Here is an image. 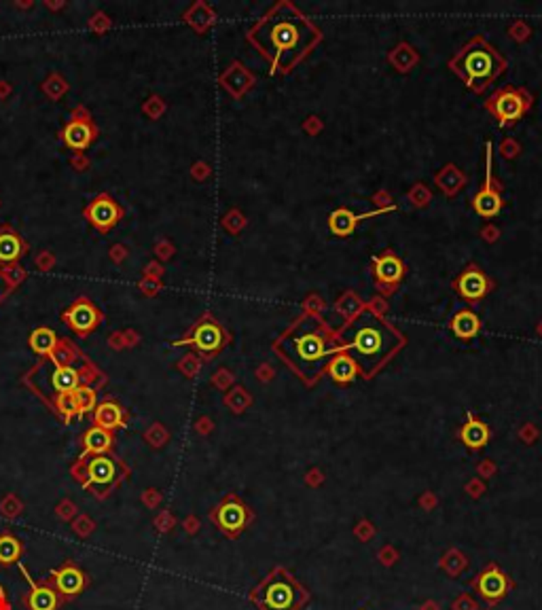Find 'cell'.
I'll return each mask as SVG.
<instances>
[{
	"label": "cell",
	"instance_id": "3",
	"mask_svg": "<svg viewBox=\"0 0 542 610\" xmlns=\"http://www.w3.org/2000/svg\"><path fill=\"white\" fill-rule=\"evenodd\" d=\"M273 350L280 352L297 375L314 384L337 352V335L314 314H303L277 337Z\"/></svg>",
	"mask_w": 542,
	"mask_h": 610
},
{
	"label": "cell",
	"instance_id": "25",
	"mask_svg": "<svg viewBox=\"0 0 542 610\" xmlns=\"http://www.w3.org/2000/svg\"><path fill=\"white\" fill-rule=\"evenodd\" d=\"M64 140H66V145L68 147H72V149H77V151H83V149H87L89 147V143H92V130H89V126L87 123H70L66 130H64Z\"/></svg>",
	"mask_w": 542,
	"mask_h": 610
},
{
	"label": "cell",
	"instance_id": "23",
	"mask_svg": "<svg viewBox=\"0 0 542 610\" xmlns=\"http://www.w3.org/2000/svg\"><path fill=\"white\" fill-rule=\"evenodd\" d=\"M96 424L104 431H113L119 428L123 424V411L117 403H102L96 409Z\"/></svg>",
	"mask_w": 542,
	"mask_h": 610
},
{
	"label": "cell",
	"instance_id": "22",
	"mask_svg": "<svg viewBox=\"0 0 542 610\" xmlns=\"http://www.w3.org/2000/svg\"><path fill=\"white\" fill-rule=\"evenodd\" d=\"M111 443H113L111 431H104V428H100V426L89 428V431L85 433V437H83V448H85L87 454H98V456H102L104 452H109Z\"/></svg>",
	"mask_w": 542,
	"mask_h": 610
},
{
	"label": "cell",
	"instance_id": "16",
	"mask_svg": "<svg viewBox=\"0 0 542 610\" xmlns=\"http://www.w3.org/2000/svg\"><path fill=\"white\" fill-rule=\"evenodd\" d=\"M64 318L70 322V326H72L74 331L87 333V331H92V328L98 324V309L89 304V301H79V304H74L66 311Z\"/></svg>",
	"mask_w": 542,
	"mask_h": 610
},
{
	"label": "cell",
	"instance_id": "12",
	"mask_svg": "<svg viewBox=\"0 0 542 610\" xmlns=\"http://www.w3.org/2000/svg\"><path fill=\"white\" fill-rule=\"evenodd\" d=\"M53 583H55V592H60L64 598H74L79 596L85 585H87V577L83 575V570H79L74 564H66L60 570H55L53 575Z\"/></svg>",
	"mask_w": 542,
	"mask_h": 610
},
{
	"label": "cell",
	"instance_id": "19",
	"mask_svg": "<svg viewBox=\"0 0 542 610\" xmlns=\"http://www.w3.org/2000/svg\"><path fill=\"white\" fill-rule=\"evenodd\" d=\"M507 587H509L507 577H504L500 570H496V568H490V570L483 572L481 579H479V592H481V596L487 598V600H498V598H502V596L507 594Z\"/></svg>",
	"mask_w": 542,
	"mask_h": 610
},
{
	"label": "cell",
	"instance_id": "4",
	"mask_svg": "<svg viewBox=\"0 0 542 610\" xmlns=\"http://www.w3.org/2000/svg\"><path fill=\"white\" fill-rule=\"evenodd\" d=\"M449 68L464 79L466 87L481 94L504 72L507 57L483 36H475L458 51V55L449 62Z\"/></svg>",
	"mask_w": 542,
	"mask_h": 610
},
{
	"label": "cell",
	"instance_id": "2",
	"mask_svg": "<svg viewBox=\"0 0 542 610\" xmlns=\"http://www.w3.org/2000/svg\"><path fill=\"white\" fill-rule=\"evenodd\" d=\"M337 335V348L348 352L360 375L373 377L403 345L405 335L373 311L358 314Z\"/></svg>",
	"mask_w": 542,
	"mask_h": 610
},
{
	"label": "cell",
	"instance_id": "7",
	"mask_svg": "<svg viewBox=\"0 0 542 610\" xmlns=\"http://www.w3.org/2000/svg\"><path fill=\"white\" fill-rule=\"evenodd\" d=\"M373 276H375L380 291L394 293L405 278V263L399 255H394L392 250H386L373 257Z\"/></svg>",
	"mask_w": 542,
	"mask_h": 610
},
{
	"label": "cell",
	"instance_id": "6",
	"mask_svg": "<svg viewBox=\"0 0 542 610\" xmlns=\"http://www.w3.org/2000/svg\"><path fill=\"white\" fill-rule=\"evenodd\" d=\"M261 606L265 610H297L301 606V592L284 572H275L263 585Z\"/></svg>",
	"mask_w": 542,
	"mask_h": 610
},
{
	"label": "cell",
	"instance_id": "8",
	"mask_svg": "<svg viewBox=\"0 0 542 610\" xmlns=\"http://www.w3.org/2000/svg\"><path fill=\"white\" fill-rule=\"evenodd\" d=\"M455 293L464 299V301H481L483 297H487V293L492 291V282L487 278V274L477 267V265H468L453 282Z\"/></svg>",
	"mask_w": 542,
	"mask_h": 610
},
{
	"label": "cell",
	"instance_id": "13",
	"mask_svg": "<svg viewBox=\"0 0 542 610\" xmlns=\"http://www.w3.org/2000/svg\"><path fill=\"white\" fill-rule=\"evenodd\" d=\"M26 581L30 583V594L26 598L28 602V610H57L60 606V596L53 587H47V585H38L32 581V577H28L26 568H21Z\"/></svg>",
	"mask_w": 542,
	"mask_h": 610
},
{
	"label": "cell",
	"instance_id": "28",
	"mask_svg": "<svg viewBox=\"0 0 542 610\" xmlns=\"http://www.w3.org/2000/svg\"><path fill=\"white\" fill-rule=\"evenodd\" d=\"M21 253V242L17 235H11V233H0V261L2 263H9V261H15Z\"/></svg>",
	"mask_w": 542,
	"mask_h": 610
},
{
	"label": "cell",
	"instance_id": "17",
	"mask_svg": "<svg viewBox=\"0 0 542 610\" xmlns=\"http://www.w3.org/2000/svg\"><path fill=\"white\" fill-rule=\"evenodd\" d=\"M365 218H367V214H354L350 208H337L335 212L328 214V229H331V233H335L337 238H345V235H350V233L356 229V225H358L360 221H365Z\"/></svg>",
	"mask_w": 542,
	"mask_h": 610
},
{
	"label": "cell",
	"instance_id": "14",
	"mask_svg": "<svg viewBox=\"0 0 542 610\" xmlns=\"http://www.w3.org/2000/svg\"><path fill=\"white\" fill-rule=\"evenodd\" d=\"M326 373H328V377L335 379L337 384H350L356 375H360V373H358V367H356V362H354V358H352L348 352L339 350V348H337V352L333 354V358L328 360Z\"/></svg>",
	"mask_w": 542,
	"mask_h": 610
},
{
	"label": "cell",
	"instance_id": "18",
	"mask_svg": "<svg viewBox=\"0 0 542 610\" xmlns=\"http://www.w3.org/2000/svg\"><path fill=\"white\" fill-rule=\"evenodd\" d=\"M449 326H451V333L458 337V339H472V337H477L479 335V331H481V320H479V316L472 311V309H460L453 318H451V322H449Z\"/></svg>",
	"mask_w": 542,
	"mask_h": 610
},
{
	"label": "cell",
	"instance_id": "24",
	"mask_svg": "<svg viewBox=\"0 0 542 610\" xmlns=\"http://www.w3.org/2000/svg\"><path fill=\"white\" fill-rule=\"evenodd\" d=\"M51 386L60 394H68L79 386V373L68 365H60V367H55V371L51 375Z\"/></svg>",
	"mask_w": 542,
	"mask_h": 610
},
{
	"label": "cell",
	"instance_id": "1",
	"mask_svg": "<svg viewBox=\"0 0 542 610\" xmlns=\"http://www.w3.org/2000/svg\"><path fill=\"white\" fill-rule=\"evenodd\" d=\"M273 72H290L322 38L320 28L292 2H275L248 34Z\"/></svg>",
	"mask_w": 542,
	"mask_h": 610
},
{
	"label": "cell",
	"instance_id": "5",
	"mask_svg": "<svg viewBox=\"0 0 542 610\" xmlns=\"http://www.w3.org/2000/svg\"><path fill=\"white\" fill-rule=\"evenodd\" d=\"M530 104H532V98L528 96L526 89L507 85V87L498 89L485 102V109L498 119L500 126H513L528 113Z\"/></svg>",
	"mask_w": 542,
	"mask_h": 610
},
{
	"label": "cell",
	"instance_id": "31",
	"mask_svg": "<svg viewBox=\"0 0 542 610\" xmlns=\"http://www.w3.org/2000/svg\"><path fill=\"white\" fill-rule=\"evenodd\" d=\"M92 528H94V526H92V521H89L87 517H85V519H81V521H79V526H77V530H79L81 534H89V532H92Z\"/></svg>",
	"mask_w": 542,
	"mask_h": 610
},
{
	"label": "cell",
	"instance_id": "32",
	"mask_svg": "<svg viewBox=\"0 0 542 610\" xmlns=\"http://www.w3.org/2000/svg\"><path fill=\"white\" fill-rule=\"evenodd\" d=\"M0 610H9V604H6V592L4 587L0 585Z\"/></svg>",
	"mask_w": 542,
	"mask_h": 610
},
{
	"label": "cell",
	"instance_id": "11",
	"mask_svg": "<svg viewBox=\"0 0 542 610\" xmlns=\"http://www.w3.org/2000/svg\"><path fill=\"white\" fill-rule=\"evenodd\" d=\"M214 521L219 523V528H221L223 532L236 536L238 532L244 530V526H246V521H248V511H246V506H244L240 500L229 498V500H225V502L216 509Z\"/></svg>",
	"mask_w": 542,
	"mask_h": 610
},
{
	"label": "cell",
	"instance_id": "10",
	"mask_svg": "<svg viewBox=\"0 0 542 610\" xmlns=\"http://www.w3.org/2000/svg\"><path fill=\"white\" fill-rule=\"evenodd\" d=\"M225 341H227V335L214 320H201L193 328L191 337H187L180 343H193L204 354H216L225 345Z\"/></svg>",
	"mask_w": 542,
	"mask_h": 610
},
{
	"label": "cell",
	"instance_id": "29",
	"mask_svg": "<svg viewBox=\"0 0 542 610\" xmlns=\"http://www.w3.org/2000/svg\"><path fill=\"white\" fill-rule=\"evenodd\" d=\"M72 399H74V405H77V414H81V416L96 407V394L87 386H77L72 390Z\"/></svg>",
	"mask_w": 542,
	"mask_h": 610
},
{
	"label": "cell",
	"instance_id": "30",
	"mask_svg": "<svg viewBox=\"0 0 542 610\" xmlns=\"http://www.w3.org/2000/svg\"><path fill=\"white\" fill-rule=\"evenodd\" d=\"M55 407H57V411L64 416V420H70V418L77 414V405H74L72 392H68V394H60V396L55 399Z\"/></svg>",
	"mask_w": 542,
	"mask_h": 610
},
{
	"label": "cell",
	"instance_id": "27",
	"mask_svg": "<svg viewBox=\"0 0 542 610\" xmlns=\"http://www.w3.org/2000/svg\"><path fill=\"white\" fill-rule=\"evenodd\" d=\"M55 345H57L55 333L49 328H36L30 335V348L38 354H51L55 350Z\"/></svg>",
	"mask_w": 542,
	"mask_h": 610
},
{
	"label": "cell",
	"instance_id": "21",
	"mask_svg": "<svg viewBox=\"0 0 542 610\" xmlns=\"http://www.w3.org/2000/svg\"><path fill=\"white\" fill-rule=\"evenodd\" d=\"M117 475V466L111 458L98 456L94 460H89L87 464V477L89 483H98V485H109Z\"/></svg>",
	"mask_w": 542,
	"mask_h": 610
},
{
	"label": "cell",
	"instance_id": "26",
	"mask_svg": "<svg viewBox=\"0 0 542 610\" xmlns=\"http://www.w3.org/2000/svg\"><path fill=\"white\" fill-rule=\"evenodd\" d=\"M21 551L23 547L19 538H15L13 534H0V564L2 566L19 564Z\"/></svg>",
	"mask_w": 542,
	"mask_h": 610
},
{
	"label": "cell",
	"instance_id": "15",
	"mask_svg": "<svg viewBox=\"0 0 542 610\" xmlns=\"http://www.w3.org/2000/svg\"><path fill=\"white\" fill-rule=\"evenodd\" d=\"M119 214H121V212H119L117 204H115L113 199H109V197H98V199L87 208L89 221H92L98 229H102V231L111 229V227L117 223Z\"/></svg>",
	"mask_w": 542,
	"mask_h": 610
},
{
	"label": "cell",
	"instance_id": "20",
	"mask_svg": "<svg viewBox=\"0 0 542 610\" xmlns=\"http://www.w3.org/2000/svg\"><path fill=\"white\" fill-rule=\"evenodd\" d=\"M460 439L470 450H479L490 441V428L481 420H475L472 416H468V422L460 431Z\"/></svg>",
	"mask_w": 542,
	"mask_h": 610
},
{
	"label": "cell",
	"instance_id": "9",
	"mask_svg": "<svg viewBox=\"0 0 542 610\" xmlns=\"http://www.w3.org/2000/svg\"><path fill=\"white\" fill-rule=\"evenodd\" d=\"M485 159H487V165H485V182H483L481 191L475 195L472 208H475V212H477L479 216L490 218V216H496V214L502 210V197H500V193H498V189H496V184H494V172H492V145H487Z\"/></svg>",
	"mask_w": 542,
	"mask_h": 610
}]
</instances>
